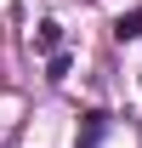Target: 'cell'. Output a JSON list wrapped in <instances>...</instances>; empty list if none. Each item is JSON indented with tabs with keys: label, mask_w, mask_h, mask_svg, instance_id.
Instances as JSON below:
<instances>
[{
	"label": "cell",
	"mask_w": 142,
	"mask_h": 148,
	"mask_svg": "<svg viewBox=\"0 0 142 148\" xmlns=\"http://www.w3.org/2000/svg\"><path fill=\"white\" fill-rule=\"evenodd\" d=\"M114 34H119V40H137V34H142V12H131V17H119V23H114Z\"/></svg>",
	"instance_id": "1"
}]
</instances>
